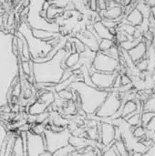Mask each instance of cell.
<instances>
[{
	"label": "cell",
	"instance_id": "obj_33",
	"mask_svg": "<svg viewBox=\"0 0 155 156\" xmlns=\"http://www.w3.org/2000/svg\"><path fill=\"white\" fill-rule=\"evenodd\" d=\"M146 129L150 131H155V116L150 121V122L146 125Z\"/></svg>",
	"mask_w": 155,
	"mask_h": 156
},
{
	"label": "cell",
	"instance_id": "obj_38",
	"mask_svg": "<svg viewBox=\"0 0 155 156\" xmlns=\"http://www.w3.org/2000/svg\"><path fill=\"white\" fill-rule=\"evenodd\" d=\"M153 17H154L155 19V5H153V7H152V14H151Z\"/></svg>",
	"mask_w": 155,
	"mask_h": 156
},
{
	"label": "cell",
	"instance_id": "obj_22",
	"mask_svg": "<svg viewBox=\"0 0 155 156\" xmlns=\"http://www.w3.org/2000/svg\"><path fill=\"white\" fill-rule=\"evenodd\" d=\"M103 53L107 56H109L110 58H114V59H117L119 60L120 57H121V51H120V48L118 45H114L112 46L111 48L103 51Z\"/></svg>",
	"mask_w": 155,
	"mask_h": 156
},
{
	"label": "cell",
	"instance_id": "obj_1",
	"mask_svg": "<svg viewBox=\"0 0 155 156\" xmlns=\"http://www.w3.org/2000/svg\"><path fill=\"white\" fill-rule=\"evenodd\" d=\"M68 54L69 52H67L64 48H61L50 60L33 62V78L35 81L37 83H58L65 69L62 64Z\"/></svg>",
	"mask_w": 155,
	"mask_h": 156
},
{
	"label": "cell",
	"instance_id": "obj_25",
	"mask_svg": "<svg viewBox=\"0 0 155 156\" xmlns=\"http://www.w3.org/2000/svg\"><path fill=\"white\" fill-rule=\"evenodd\" d=\"M14 154H17V155H24V151H23V145H22V141L20 136L16 137L15 143H14V146H13V150H12Z\"/></svg>",
	"mask_w": 155,
	"mask_h": 156
},
{
	"label": "cell",
	"instance_id": "obj_26",
	"mask_svg": "<svg viewBox=\"0 0 155 156\" xmlns=\"http://www.w3.org/2000/svg\"><path fill=\"white\" fill-rule=\"evenodd\" d=\"M46 125L47 124L45 122H35L30 128V131L36 134H44V132L46 130Z\"/></svg>",
	"mask_w": 155,
	"mask_h": 156
},
{
	"label": "cell",
	"instance_id": "obj_36",
	"mask_svg": "<svg viewBox=\"0 0 155 156\" xmlns=\"http://www.w3.org/2000/svg\"><path fill=\"white\" fill-rule=\"evenodd\" d=\"M39 16L43 18H46L47 17V10H44V9H41V11L39 12Z\"/></svg>",
	"mask_w": 155,
	"mask_h": 156
},
{
	"label": "cell",
	"instance_id": "obj_13",
	"mask_svg": "<svg viewBox=\"0 0 155 156\" xmlns=\"http://www.w3.org/2000/svg\"><path fill=\"white\" fill-rule=\"evenodd\" d=\"M31 33H32L34 37L38 38L39 40H46V41H49L52 38H54V37H56L58 36H60L58 33H53V32L49 33V32H47V31L37 30V29H32Z\"/></svg>",
	"mask_w": 155,
	"mask_h": 156
},
{
	"label": "cell",
	"instance_id": "obj_30",
	"mask_svg": "<svg viewBox=\"0 0 155 156\" xmlns=\"http://www.w3.org/2000/svg\"><path fill=\"white\" fill-rule=\"evenodd\" d=\"M70 2V0H52L51 1V4L58 6V7H61V8H64L68 5V4Z\"/></svg>",
	"mask_w": 155,
	"mask_h": 156
},
{
	"label": "cell",
	"instance_id": "obj_16",
	"mask_svg": "<svg viewBox=\"0 0 155 156\" xmlns=\"http://www.w3.org/2000/svg\"><path fill=\"white\" fill-rule=\"evenodd\" d=\"M135 7L137 9H139L141 11V13L143 15L144 18H148L151 14H152V7L150 5H148L145 2H143V0H138L136 1V5Z\"/></svg>",
	"mask_w": 155,
	"mask_h": 156
},
{
	"label": "cell",
	"instance_id": "obj_3",
	"mask_svg": "<svg viewBox=\"0 0 155 156\" xmlns=\"http://www.w3.org/2000/svg\"><path fill=\"white\" fill-rule=\"evenodd\" d=\"M122 104V101L121 99L119 91L112 90L108 93L103 102L98 108L95 112V115L100 119L111 118L119 111Z\"/></svg>",
	"mask_w": 155,
	"mask_h": 156
},
{
	"label": "cell",
	"instance_id": "obj_37",
	"mask_svg": "<svg viewBox=\"0 0 155 156\" xmlns=\"http://www.w3.org/2000/svg\"><path fill=\"white\" fill-rule=\"evenodd\" d=\"M133 0H122V5L124 6V5H127L129 4H131Z\"/></svg>",
	"mask_w": 155,
	"mask_h": 156
},
{
	"label": "cell",
	"instance_id": "obj_7",
	"mask_svg": "<svg viewBox=\"0 0 155 156\" xmlns=\"http://www.w3.org/2000/svg\"><path fill=\"white\" fill-rule=\"evenodd\" d=\"M26 155H40L47 150L43 134H36L31 131L26 132Z\"/></svg>",
	"mask_w": 155,
	"mask_h": 156
},
{
	"label": "cell",
	"instance_id": "obj_17",
	"mask_svg": "<svg viewBox=\"0 0 155 156\" xmlns=\"http://www.w3.org/2000/svg\"><path fill=\"white\" fill-rule=\"evenodd\" d=\"M64 10H65L64 8L58 7V6L51 4L49 5V7L48 8V10H47V17H48L50 19H55V17H57L58 16H60L63 13Z\"/></svg>",
	"mask_w": 155,
	"mask_h": 156
},
{
	"label": "cell",
	"instance_id": "obj_20",
	"mask_svg": "<svg viewBox=\"0 0 155 156\" xmlns=\"http://www.w3.org/2000/svg\"><path fill=\"white\" fill-rule=\"evenodd\" d=\"M117 45L115 42V39H109V38H102L99 42V50L103 52L109 48H111L112 46Z\"/></svg>",
	"mask_w": 155,
	"mask_h": 156
},
{
	"label": "cell",
	"instance_id": "obj_8",
	"mask_svg": "<svg viewBox=\"0 0 155 156\" xmlns=\"http://www.w3.org/2000/svg\"><path fill=\"white\" fill-rule=\"evenodd\" d=\"M99 139L98 143L104 147H109L113 144L116 137V126L110 122H101L99 125ZM101 149V150H102Z\"/></svg>",
	"mask_w": 155,
	"mask_h": 156
},
{
	"label": "cell",
	"instance_id": "obj_28",
	"mask_svg": "<svg viewBox=\"0 0 155 156\" xmlns=\"http://www.w3.org/2000/svg\"><path fill=\"white\" fill-rule=\"evenodd\" d=\"M58 95L61 99H63V100H65V101H70V100H72V91H71V90L69 89V88L58 91Z\"/></svg>",
	"mask_w": 155,
	"mask_h": 156
},
{
	"label": "cell",
	"instance_id": "obj_35",
	"mask_svg": "<svg viewBox=\"0 0 155 156\" xmlns=\"http://www.w3.org/2000/svg\"><path fill=\"white\" fill-rule=\"evenodd\" d=\"M143 2H145L148 5H150L151 7H153L155 5V0H143Z\"/></svg>",
	"mask_w": 155,
	"mask_h": 156
},
{
	"label": "cell",
	"instance_id": "obj_31",
	"mask_svg": "<svg viewBox=\"0 0 155 156\" xmlns=\"http://www.w3.org/2000/svg\"><path fill=\"white\" fill-rule=\"evenodd\" d=\"M143 155H155V141L146 149V151L143 153Z\"/></svg>",
	"mask_w": 155,
	"mask_h": 156
},
{
	"label": "cell",
	"instance_id": "obj_9",
	"mask_svg": "<svg viewBox=\"0 0 155 156\" xmlns=\"http://www.w3.org/2000/svg\"><path fill=\"white\" fill-rule=\"evenodd\" d=\"M147 50H148V46L145 43L144 40L140 41L136 46H134L132 48H131L128 51L129 56L131 57L132 60L134 62V64L139 61L140 59L143 58L147 55Z\"/></svg>",
	"mask_w": 155,
	"mask_h": 156
},
{
	"label": "cell",
	"instance_id": "obj_11",
	"mask_svg": "<svg viewBox=\"0 0 155 156\" xmlns=\"http://www.w3.org/2000/svg\"><path fill=\"white\" fill-rule=\"evenodd\" d=\"M95 33L98 35V37L102 39V38H109V39H114V37L111 34L109 28L103 25V23L101 21H97L93 23L92 26Z\"/></svg>",
	"mask_w": 155,
	"mask_h": 156
},
{
	"label": "cell",
	"instance_id": "obj_14",
	"mask_svg": "<svg viewBox=\"0 0 155 156\" xmlns=\"http://www.w3.org/2000/svg\"><path fill=\"white\" fill-rule=\"evenodd\" d=\"M79 58H80V54L79 52H70L69 54H68V56L64 59L66 68L72 69L79 63Z\"/></svg>",
	"mask_w": 155,
	"mask_h": 156
},
{
	"label": "cell",
	"instance_id": "obj_40",
	"mask_svg": "<svg viewBox=\"0 0 155 156\" xmlns=\"http://www.w3.org/2000/svg\"><path fill=\"white\" fill-rule=\"evenodd\" d=\"M153 48H154V49H155V43L153 44Z\"/></svg>",
	"mask_w": 155,
	"mask_h": 156
},
{
	"label": "cell",
	"instance_id": "obj_34",
	"mask_svg": "<svg viewBox=\"0 0 155 156\" xmlns=\"http://www.w3.org/2000/svg\"><path fill=\"white\" fill-rule=\"evenodd\" d=\"M51 5V2H49V1H45L44 2V4H43V6H42V9H44V10H48V8L49 7V5Z\"/></svg>",
	"mask_w": 155,
	"mask_h": 156
},
{
	"label": "cell",
	"instance_id": "obj_39",
	"mask_svg": "<svg viewBox=\"0 0 155 156\" xmlns=\"http://www.w3.org/2000/svg\"><path fill=\"white\" fill-rule=\"evenodd\" d=\"M45 1H49V2H51L52 0H45Z\"/></svg>",
	"mask_w": 155,
	"mask_h": 156
},
{
	"label": "cell",
	"instance_id": "obj_29",
	"mask_svg": "<svg viewBox=\"0 0 155 156\" xmlns=\"http://www.w3.org/2000/svg\"><path fill=\"white\" fill-rule=\"evenodd\" d=\"M72 39H73V41H71V42L74 44V46H75V48H76V51H77V52L81 53L82 51H84V50H85L86 46L84 45V43H83L82 41H80L78 37H76V38H72Z\"/></svg>",
	"mask_w": 155,
	"mask_h": 156
},
{
	"label": "cell",
	"instance_id": "obj_19",
	"mask_svg": "<svg viewBox=\"0 0 155 156\" xmlns=\"http://www.w3.org/2000/svg\"><path fill=\"white\" fill-rule=\"evenodd\" d=\"M114 146L119 154V155H129V150L124 143V141L121 138L118 140H115L114 142Z\"/></svg>",
	"mask_w": 155,
	"mask_h": 156
},
{
	"label": "cell",
	"instance_id": "obj_18",
	"mask_svg": "<svg viewBox=\"0 0 155 156\" xmlns=\"http://www.w3.org/2000/svg\"><path fill=\"white\" fill-rule=\"evenodd\" d=\"M130 130L132 132V136L137 139V140H141L143 137H145V133H146V127L143 125H138L136 127H130Z\"/></svg>",
	"mask_w": 155,
	"mask_h": 156
},
{
	"label": "cell",
	"instance_id": "obj_10",
	"mask_svg": "<svg viewBox=\"0 0 155 156\" xmlns=\"http://www.w3.org/2000/svg\"><path fill=\"white\" fill-rule=\"evenodd\" d=\"M123 18H124V20L126 22H128V23H130V24H132V25H133L135 27L140 26L144 20L143 15L136 7H134L128 14H126Z\"/></svg>",
	"mask_w": 155,
	"mask_h": 156
},
{
	"label": "cell",
	"instance_id": "obj_6",
	"mask_svg": "<svg viewBox=\"0 0 155 156\" xmlns=\"http://www.w3.org/2000/svg\"><path fill=\"white\" fill-rule=\"evenodd\" d=\"M118 71L115 72H101V71H96L93 70L90 73V79L93 83V85L100 89L103 90L107 92L111 91L114 80L116 76L118 75Z\"/></svg>",
	"mask_w": 155,
	"mask_h": 156
},
{
	"label": "cell",
	"instance_id": "obj_27",
	"mask_svg": "<svg viewBox=\"0 0 155 156\" xmlns=\"http://www.w3.org/2000/svg\"><path fill=\"white\" fill-rule=\"evenodd\" d=\"M135 67H136V69H137L139 71H146V70H148L149 62H148L147 58L145 57V58L140 59L139 61H137V62L135 63Z\"/></svg>",
	"mask_w": 155,
	"mask_h": 156
},
{
	"label": "cell",
	"instance_id": "obj_21",
	"mask_svg": "<svg viewBox=\"0 0 155 156\" xmlns=\"http://www.w3.org/2000/svg\"><path fill=\"white\" fill-rule=\"evenodd\" d=\"M143 110L155 112V93H153L144 102H143Z\"/></svg>",
	"mask_w": 155,
	"mask_h": 156
},
{
	"label": "cell",
	"instance_id": "obj_12",
	"mask_svg": "<svg viewBox=\"0 0 155 156\" xmlns=\"http://www.w3.org/2000/svg\"><path fill=\"white\" fill-rule=\"evenodd\" d=\"M48 107H49V105L37 100L35 102H33L31 105L28 106V113L32 114V115H37L39 113L46 112Z\"/></svg>",
	"mask_w": 155,
	"mask_h": 156
},
{
	"label": "cell",
	"instance_id": "obj_5",
	"mask_svg": "<svg viewBox=\"0 0 155 156\" xmlns=\"http://www.w3.org/2000/svg\"><path fill=\"white\" fill-rule=\"evenodd\" d=\"M120 63L119 60L110 58L109 56L105 55L103 52L98 50L96 55L93 58L91 67H90V73L93 70L101 71V72H119Z\"/></svg>",
	"mask_w": 155,
	"mask_h": 156
},
{
	"label": "cell",
	"instance_id": "obj_15",
	"mask_svg": "<svg viewBox=\"0 0 155 156\" xmlns=\"http://www.w3.org/2000/svg\"><path fill=\"white\" fill-rule=\"evenodd\" d=\"M143 107L138 110L136 112H134L133 114H132L130 117L126 118L124 121L127 122V124L130 126V127H136L138 125H141V113L143 112Z\"/></svg>",
	"mask_w": 155,
	"mask_h": 156
},
{
	"label": "cell",
	"instance_id": "obj_32",
	"mask_svg": "<svg viewBox=\"0 0 155 156\" xmlns=\"http://www.w3.org/2000/svg\"><path fill=\"white\" fill-rule=\"evenodd\" d=\"M12 48H13V53H14L16 56L19 55V53H18V46H17V37H16V36H15V37H13Z\"/></svg>",
	"mask_w": 155,
	"mask_h": 156
},
{
	"label": "cell",
	"instance_id": "obj_24",
	"mask_svg": "<svg viewBox=\"0 0 155 156\" xmlns=\"http://www.w3.org/2000/svg\"><path fill=\"white\" fill-rule=\"evenodd\" d=\"M155 116V112L150 111H143L141 113V124L145 126L150 122V121Z\"/></svg>",
	"mask_w": 155,
	"mask_h": 156
},
{
	"label": "cell",
	"instance_id": "obj_23",
	"mask_svg": "<svg viewBox=\"0 0 155 156\" xmlns=\"http://www.w3.org/2000/svg\"><path fill=\"white\" fill-rule=\"evenodd\" d=\"M74 151H76V148L73 147L71 144H67L66 146L57 150L56 152H54L52 154L53 155H70Z\"/></svg>",
	"mask_w": 155,
	"mask_h": 156
},
{
	"label": "cell",
	"instance_id": "obj_4",
	"mask_svg": "<svg viewBox=\"0 0 155 156\" xmlns=\"http://www.w3.org/2000/svg\"><path fill=\"white\" fill-rule=\"evenodd\" d=\"M43 135L45 138L47 150L53 154L57 150L69 144V139L71 135V133L67 127L60 132H52L48 129H46Z\"/></svg>",
	"mask_w": 155,
	"mask_h": 156
},
{
	"label": "cell",
	"instance_id": "obj_2",
	"mask_svg": "<svg viewBox=\"0 0 155 156\" xmlns=\"http://www.w3.org/2000/svg\"><path fill=\"white\" fill-rule=\"evenodd\" d=\"M69 89L74 90L78 92L80 107L87 115L95 114L96 111L109 93L103 90L90 86L81 80L73 81L69 85Z\"/></svg>",
	"mask_w": 155,
	"mask_h": 156
}]
</instances>
